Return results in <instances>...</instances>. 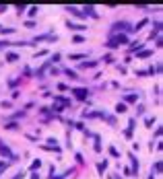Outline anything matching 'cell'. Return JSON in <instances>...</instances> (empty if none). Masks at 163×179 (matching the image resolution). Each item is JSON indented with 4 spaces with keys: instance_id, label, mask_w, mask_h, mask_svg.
<instances>
[{
    "instance_id": "cell-5",
    "label": "cell",
    "mask_w": 163,
    "mask_h": 179,
    "mask_svg": "<svg viewBox=\"0 0 163 179\" xmlns=\"http://www.w3.org/2000/svg\"><path fill=\"white\" fill-rule=\"evenodd\" d=\"M105 167H108V161L99 163V165H97V171H99V173H103V171H105Z\"/></svg>"
},
{
    "instance_id": "cell-17",
    "label": "cell",
    "mask_w": 163,
    "mask_h": 179,
    "mask_svg": "<svg viewBox=\"0 0 163 179\" xmlns=\"http://www.w3.org/2000/svg\"><path fill=\"white\" fill-rule=\"evenodd\" d=\"M23 177H25L23 173H17V175H14V179H23Z\"/></svg>"
},
{
    "instance_id": "cell-9",
    "label": "cell",
    "mask_w": 163,
    "mask_h": 179,
    "mask_svg": "<svg viewBox=\"0 0 163 179\" xmlns=\"http://www.w3.org/2000/svg\"><path fill=\"white\" fill-rule=\"evenodd\" d=\"M147 23H149V21H147V19H143V21L138 23V25H136V27L132 29V31H138V29H141V27H145V25H147Z\"/></svg>"
},
{
    "instance_id": "cell-7",
    "label": "cell",
    "mask_w": 163,
    "mask_h": 179,
    "mask_svg": "<svg viewBox=\"0 0 163 179\" xmlns=\"http://www.w3.org/2000/svg\"><path fill=\"white\" fill-rule=\"evenodd\" d=\"M93 66H97V62H83L81 68H93Z\"/></svg>"
},
{
    "instance_id": "cell-8",
    "label": "cell",
    "mask_w": 163,
    "mask_h": 179,
    "mask_svg": "<svg viewBox=\"0 0 163 179\" xmlns=\"http://www.w3.org/2000/svg\"><path fill=\"white\" fill-rule=\"evenodd\" d=\"M151 54H153L151 49H145V52H141V54H138V58H149Z\"/></svg>"
},
{
    "instance_id": "cell-6",
    "label": "cell",
    "mask_w": 163,
    "mask_h": 179,
    "mask_svg": "<svg viewBox=\"0 0 163 179\" xmlns=\"http://www.w3.org/2000/svg\"><path fill=\"white\" fill-rule=\"evenodd\" d=\"M116 111H118V113H124V111H126V105H124V103H118V105H116Z\"/></svg>"
},
{
    "instance_id": "cell-10",
    "label": "cell",
    "mask_w": 163,
    "mask_h": 179,
    "mask_svg": "<svg viewBox=\"0 0 163 179\" xmlns=\"http://www.w3.org/2000/svg\"><path fill=\"white\" fill-rule=\"evenodd\" d=\"M85 58V54H72L70 56V60H83Z\"/></svg>"
},
{
    "instance_id": "cell-2",
    "label": "cell",
    "mask_w": 163,
    "mask_h": 179,
    "mask_svg": "<svg viewBox=\"0 0 163 179\" xmlns=\"http://www.w3.org/2000/svg\"><path fill=\"white\" fill-rule=\"evenodd\" d=\"M72 95H76V99H87V95H89V91L87 89H72Z\"/></svg>"
},
{
    "instance_id": "cell-3",
    "label": "cell",
    "mask_w": 163,
    "mask_h": 179,
    "mask_svg": "<svg viewBox=\"0 0 163 179\" xmlns=\"http://www.w3.org/2000/svg\"><path fill=\"white\" fill-rule=\"evenodd\" d=\"M68 27L75 29V31H85V29H87L85 25H76V23H70V21H68Z\"/></svg>"
},
{
    "instance_id": "cell-16",
    "label": "cell",
    "mask_w": 163,
    "mask_h": 179,
    "mask_svg": "<svg viewBox=\"0 0 163 179\" xmlns=\"http://www.w3.org/2000/svg\"><path fill=\"white\" fill-rule=\"evenodd\" d=\"M109 152H112V157H120V152H118V150H116V148H114V146H112V148H109Z\"/></svg>"
},
{
    "instance_id": "cell-15",
    "label": "cell",
    "mask_w": 163,
    "mask_h": 179,
    "mask_svg": "<svg viewBox=\"0 0 163 179\" xmlns=\"http://www.w3.org/2000/svg\"><path fill=\"white\" fill-rule=\"evenodd\" d=\"M13 31H14V29H0V33H2V35H8V33H13Z\"/></svg>"
},
{
    "instance_id": "cell-19",
    "label": "cell",
    "mask_w": 163,
    "mask_h": 179,
    "mask_svg": "<svg viewBox=\"0 0 163 179\" xmlns=\"http://www.w3.org/2000/svg\"><path fill=\"white\" fill-rule=\"evenodd\" d=\"M4 8H6V6H0V10H4Z\"/></svg>"
},
{
    "instance_id": "cell-4",
    "label": "cell",
    "mask_w": 163,
    "mask_h": 179,
    "mask_svg": "<svg viewBox=\"0 0 163 179\" xmlns=\"http://www.w3.org/2000/svg\"><path fill=\"white\" fill-rule=\"evenodd\" d=\"M6 60H8V62H17L19 56H17V54H6Z\"/></svg>"
},
{
    "instance_id": "cell-13",
    "label": "cell",
    "mask_w": 163,
    "mask_h": 179,
    "mask_svg": "<svg viewBox=\"0 0 163 179\" xmlns=\"http://www.w3.org/2000/svg\"><path fill=\"white\" fill-rule=\"evenodd\" d=\"M66 74L70 76V78H79V76H76V72H75V70H66Z\"/></svg>"
},
{
    "instance_id": "cell-14",
    "label": "cell",
    "mask_w": 163,
    "mask_h": 179,
    "mask_svg": "<svg viewBox=\"0 0 163 179\" xmlns=\"http://www.w3.org/2000/svg\"><path fill=\"white\" fill-rule=\"evenodd\" d=\"M4 128H6V130H17L19 126H17V124H6V126H4Z\"/></svg>"
},
{
    "instance_id": "cell-1",
    "label": "cell",
    "mask_w": 163,
    "mask_h": 179,
    "mask_svg": "<svg viewBox=\"0 0 163 179\" xmlns=\"http://www.w3.org/2000/svg\"><path fill=\"white\" fill-rule=\"evenodd\" d=\"M120 43H128V37H126V35H116L114 39H109V48H118V45H120Z\"/></svg>"
},
{
    "instance_id": "cell-12",
    "label": "cell",
    "mask_w": 163,
    "mask_h": 179,
    "mask_svg": "<svg viewBox=\"0 0 163 179\" xmlns=\"http://www.w3.org/2000/svg\"><path fill=\"white\" fill-rule=\"evenodd\" d=\"M39 167H41V161H35L33 165H31V171H35V169H39Z\"/></svg>"
},
{
    "instance_id": "cell-11",
    "label": "cell",
    "mask_w": 163,
    "mask_h": 179,
    "mask_svg": "<svg viewBox=\"0 0 163 179\" xmlns=\"http://www.w3.org/2000/svg\"><path fill=\"white\" fill-rule=\"evenodd\" d=\"M124 99H126L128 103H132V101H136V95H126V97H124Z\"/></svg>"
},
{
    "instance_id": "cell-18",
    "label": "cell",
    "mask_w": 163,
    "mask_h": 179,
    "mask_svg": "<svg viewBox=\"0 0 163 179\" xmlns=\"http://www.w3.org/2000/svg\"><path fill=\"white\" fill-rule=\"evenodd\" d=\"M31 179H39V175H37V173H33V175H31Z\"/></svg>"
}]
</instances>
